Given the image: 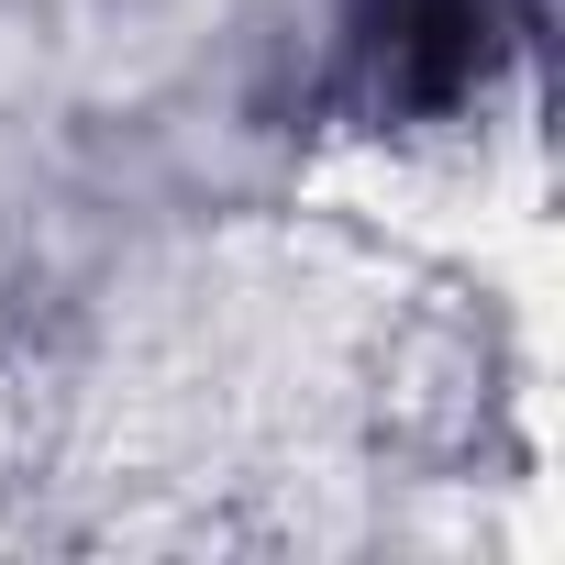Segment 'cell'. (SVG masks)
I'll list each match as a JSON object with an SVG mask.
<instances>
[{"label":"cell","instance_id":"cell-1","mask_svg":"<svg viewBox=\"0 0 565 565\" xmlns=\"http://www.w3.org/2000/svg\"><path fill=\"white\" fill-rule=\"evenodd\" d=\"M344 56L377 122H433L488 78L499 0H344Z\"/></svg>","mask_w":565,"mask_h":565}]
</instances>
